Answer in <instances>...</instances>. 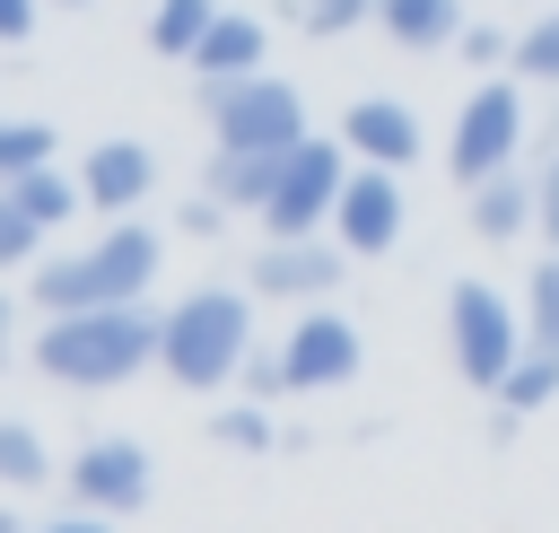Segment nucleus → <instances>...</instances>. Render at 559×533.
<instances>
[{
    "label": "nucleus",
    "instance_id": "nucleus-28",
    "mask_svg": "<svg viewBox=\"0 0 559 533\" xmlns=\"http://www.w3.org/2000/svg\"><path fill=\"white\" fill-rule=\"evenodd\" d=\"M384 0H306L297 17H306V35H349V26H367Z\"/></svg>",
    "mask_w": 559,
    "mask_h": 533
},
{
    "label": "nucleus",
    "instance_id": "nucleus-32",
    "mask_svg": "<svg viewBox=\"0 0 559 533\" xmlns=\"http://www.w3.org/2000/svg\"><path fill=\"white\" fill-rule=\"evenodd\" d=\"M44 533H105L96 516H70V524H44Z\"/></svg>",
    "mask_w": 559,
    "mask_h": 533
},
{
    "label": "nucleus",
    "instance_id": "nucleus-17",
    "mask_svg": "<svg viewBox=\"0 0 559 533\" xmlns=\"http://www.w3.org/2000/svg\"><path fill=\"white\" fill-rule=\"evenodd\" d=\"M376 26H384L402 52H428V44H445V35L463 26V9H454V0H384Z\"/></svg>",
    "mask_w": 559,
    "mask_h": 533
},
{
    "label": "nucleus",
    "instance_id": "nucleus-9",
    "mask_svg": "<svg viewBox=\"0 0 559 533\" xmlns=\"http://www.w3.org/2000/svg\"><path fill=\"white\" fill-rule=\"evenodd\" d=\"M332 227L349 236V253H384V245L402 236V183H393V166H367V175H349V183H341V210H332Z\"/></svg>",
    "mask_w": 559,
    "mask_h": 533
},
{
    "label": "nucleus",
    "instance_id": "nucleus-3",
    "mask_svg": "<svg viewBox=\"0 0 559 533\" xmlns=\"http://www.w3.org/2000/svg\"><path fill=\"white\" fill-rule=\"evenodd\" d=\"M148 280H157V236L148 227H114L87 253L44 262L35 271V306H52V315H70V306H131Z\"/></svg>",
    "mask_w": 559,
    "mask_h": 533
},
{
    "label": "nucleus",
    "instance_id": "nucleus-2",
    "mask_svg": "<svg viewBox=\"0 0 559 533\" xmlns=\"http://www.w3.org/2000/svg\"><path fill=\"white\" fill-rule=\"evenodd\" d=\"M245 350H253V306H245L236 288H192L183 306H166L157 367H166L175 384L210 393V384H227V376L245 367Z\"/></svg>",
    "mask_w": 559,
    "mask_h": 533
},
{
    "label": "nucleus",
    "instance_id": "nucleus-26",
    "mask_svg": "<svg viewBox=\"0 0 559 533\" xmlns=\"http://www.w3.org/2000/svg\"><path fill=\"white\" fill-rule=\"evenodd\" d=\"M210 437H218V446H236V454H262V446H280V437H271V419H262V402H236V411H218V419H210Z\"/></svg>",
    "mask_w": 559,
    "mask_h": 533
},
{
    "label": "nucleus",
    "instance_id": "nucleus-18",
    "mask_svg": "<svg viewBox=\"0 0 559 533\" xmlns=\"http://www.w3.org/2000/svg\"><path fill=\"white\" fill-rule=\"evenodd\" d=\"M498 402L524 419V411H542V402H559V350H542V341H524V358L507 367V384H498Z\"/></svg>",
    "mask_w": 559,
    "mask_h": 533
},
{
    "label": "nucleus",
    "instance_id": "nucleus-5",
    "mask_svg": "<svg viewBox=\"0 0 559 533\" xmlns=\"http://www.w3.org/2000/svg\"><path fill=\"white\" fill-rule=\"evenodd\" d=\"M445 323H454V367H463V384L498 393V384H507V367L524 358L515 306H507L489 280H454V297H445Z\"/></svg>",
    "mask_w": 559,
    "mask_h": 533
},
{
    "label": "nucleus",
    "instance_id": "nucleus-16",
    "mask_svg": "<svg viewBox=\"0 0 559 533\" xmlns=\"http://www.w3.org/2000/svg\"><path fill=\"white\" fill-rule=\"evenodd\" d=\"M524 227H533V183H524L515 166H498L489 183H472V236L507 245V236H524Z\"/></svg>",
    "mask_w": 559,
    "mask_h": 533
},
{
    "label": "nucleus",
    "instance_id": "nucleus-11",
    "mask_svg": "<svg viewBox=\"0 0 559 533\" xmlns=\"http://www.w3.org/2000/svg\"><path fill=\"white\" fill-rule=\"evenodd\" d=\"M332 280H341V253L314 245V236H280V245L253 253V288L262 297H323Z\"/></svg>",
    "mask_w": 559,
    "mask_h": 533
},
{
    "label": "nucleus",
    "instance_id": "nucleus-19",
    "mask_svg": "<svg viewBox=\"0 0 559 533\" xmlns=\"http://www.w3.org/2000/svg\"><path fill=\"white\" fill-rule=\"evenodd\" d=\"M210 17H218L210 0H157V26H148V44H157V52H183V61H192V44L210 35Z\"/></svg>",
    "mask_w": 559,
    "mask_h": 533
},
{
    "label": "nucleus",
    "instance_id": "nucleus-34",
    "mask_svg": "<svg viewBox=\"0 0 559 533\" xmlns=\"http://www.w3.org/2000/svg\"><path fill=\"white\" fill-rule=\"evenodd\" d=\"M0 533H17V516H0Z\"/></svg>",
    "mask_w": 559,
    "mask_h": 533
},
{
    "label": "nucleus",
    "instance_id": "nucleus-8",
    "mask_svg": "<svg viewBox=\"0 0 559 533\" xmlns=\"http://www.w3.org/2000/svg\"><path fill=\"white\" fill-rule=\"evenodd\" d=\"M148 481H157V472H148V454H140L131 437H96V446L70 463V498L96 507V516H131V507L148 498Z\"/></svg>",
    "mask_w": 559,
    "mask_h": 533
},
{
    "label": "nucleus",
    "instance_id": "nucleus-6",
    "mask_svg": "<svg viewBox=\"0 0 559 533\" xmlns=\"http://www.w3.org/2000/svg\"><path fill=\"white\" fill-rule=\"evenodd\" d=\"M341 183H349L341 149H332V140H297V149H288V166H280V192L262 201L271 236H314V227L341 210Z\"/></svg>",
    "mask_w": 559,
    "mask_h": 533
},
{
    "label": "nucleus",
    "instance_id": "nucleus-15",
    "mask_svg": "<svg viewBox=\"0 0 559 533\" xmlns=\"http://www.w3.org/2000/svg\"><path fill=\"white\" fill-rule=\"evenodd\" d=\"M192 70L201 79H245V70H262V17H210V35L192 44Z\"/></svg>",
    "mask_w": 559,
    "mask_h": 533
},
{
    "label": "nucleus",
    "instance_id": "nucleus-23",
    "mask_svg": "<svg viewBox=\"0 0 559 533\" xmlns=\"http://www.w3.org/2000/svg\"><path fill=\"white\" fill-rule=\"evenodd\" d=\"M515 79H542V87H559V9H550V17H533V26L515 35Z\"/></svg>",
    "mask_w": 559,
    "mask_h": 533
},
{
    "label": "nucleus",
    "instance_id": "nucleus-25",
    "mask_svg": "<svg viewBox=\"0 0 559 533\" xmlns=\"http://www.w3.org/2000/svg\"><path fill=\"white\" fill-rule=\"evenodd\" d=\"M236 384H245V402H280V393H297V384H288V350H245Z\"/></svg>",
    "mask_w": 559,
    "mask_h": 533
},
{
    "label": "nucleus",
    "instance_id": "nucleus-10",
    "mask_svg": "<svg viewBox=\"0 0 559 533\" xmlns=\"http://www.w3.org/2000/svg\"><path fill=\"white\" fill-rule=\"evenodd\" d=\"M358 376V332L341 315H306L288 332V384L297 393H323V384H349Z\"/></svg>",
    "mask_w": 559,
    "mask_h": 533
},
{
    "label": "nucleus",
    "instance_id": "nucleus-35",
    "mask_svg": "<svg viewBox=\"0 0 559 533\" xmlns=\"http://www.w3.org/2000/svg\"><path fill=\"white\" fill-rule=\"evenodd\" d=\"M70 9H79V0H70Z\"/></svg>",
    "mask_w": 559,
    "mask_h": 533
},
{
    "label": "nucleus",
    "instance_id": "nucleus-20",
    "mask_svg": "<svg viewBox=\"0 0 559 533\" xmlns=\"http://www.w3.org/2000/svg\"><path fill=\"white\" fill-rule=\"evenodd\" d=\"M44 472H52V454H44V437H35L26 419H0V481H9V489H35Z\"/></svg>",
    "mask_w": 559,
    "mask_h": 533
},
{
    "label": "nucleus",
    "instance_id": "nucleus-22",
    "mask_svg": "<svg viewBox=\"0 0 559 533\" xmlns=\"http://www.w3.org/2000/svg\"><path fill=\"white\" fill-rule=\"evenodd\" d=\"M9 192H17V201H26L35 218H44V227H61V218H70V201H79V192H70V175H61L52 157H44V166H26V175H17Z\"/></svg>",
    "mask_w": 559,
    "mask_h": 533
},
{
    "label": "nucleus",
    "instance_id": "nucleus-12",
    "mask_svg": "<svg viewBox=\"0 0 559 533\" xmlns=\"http://www.w3.org/2000/svg\"><path fill=\"white\" fill-rule=\"evenodd\" d=\"M148 183H157V157H148V140H96V149H87V175H79V192H87L96 210H131Z\"/></svg>",
    "mask_w": 559,
    "mask_h": 533
},
{
    "label": "nucleus",
    "instance_id": "nucleus-29",
    "mask_svg": "<svg viewBox=\"0 0 559 533\" xmlns=\"http://www.w3.org/2000/svg\"><path fill=\"white\" fill-rule=\"evenodd\" d=\"M533 227L559 245V122H550V149H542V175H533Z\"/></svg>",
    "mask_w": 559,
    "mask_h": 533
},
{
    "label": "nucleus",
    "instance_id": "nucleus-24",
    "mask_svg": "<svg viewBox=\"0 0 559 533\" xmlns=\"http://www.w3.org/2000/svg\"><path fill=\"white\" fill-rule=\"evenodd\" d=\"M44 157H52V122H0V183H17Z\"/></svg>",
    "mask_w": 559,
    "mask_h": 533
},
{
    "label": "nucleus",
    "instance_id": "nucleus-31",
    "mask_svg": "<svg viewBox=\"0 0 559 533\" xmlns=\"http://www.w3.org/2000/svg\"><path fill=\"white\" fill-rule=\"evenodd\" d=\"M35 35V0H0V44H26Z\"/></svg>",
    "mask_w": 559,
    "mask_h": 533
},
{
    "label": "nucleus",
    "instance_id": "nucleus-30",
    "mask_svg": "<svg viewBox=\"0 0 559 533\" xmlns=\"http://www.w3.org/2000/svg\"><path fill=\"white\" fill-rule=\"evenodd\" d=\"M463 61H472V70H498V61H515V35H498V26H472V35H463Z\"/></svg>",
    "mask_w": 559,
    "mask_h": 533
},
{
    "label": "nucleus",
    "instance_id": "nucleus-21",
    "mask_svg": "<svg viewBox=\"0 0 559 533\" xmlns=\"http://www.w3.org/2000/svg\"><path fill=\"white\" fill-rule=\"evenodd\" d=\"M524 341L559 350V253L533 262V288H524Z\"/></svg>",
    "mask_w": 559,
    "mask_h": 533
},
{
    "label": "nucleus",
    "instance_id": "nucleus-33",
    "mask_svg": "<svg viewBox=\"0 0 559 533\" xmlns=\"http://www.w3.org/2000/svg\"><path fill=\"white\" fill-rule=\"evenodd\" d=\"M0 350H9V306H0Z\"/></svg>",
    "mask_w": 559,
    "mask_h": 533
},
{
    "label": "nucleus",
    "instance_id": "nucleus-7",
    "mask_svg": "<svg viewBox=\"0 0 559 533\" xmlns=\"http://www.w3.org/2000/svg\"><path fill=\"white\" fill-rule=\"evenodd\" d=\"M515 140H524V96L489 79V87L463 105V122H454V183H463V192L489 183V175L515 157Z\"/></svg>",
    "mask_w": 559,
    "mask_h": 533
},
{
    "label": "nucleus",
    "instance_id": "nucleus-4",
    "mask_svg": "<svg viewBox=\"0 0 559 533\" xmlns=\"http://www.w3.org/2000/svg\"><path fill=\"white\" fill-rule=\"evenodd\" d=\"M201 114L227 149H297L306 140V96L288 79H201Z\"/></svg>",
    "mask_w": 559,
    "mask_h": 533
},
{
    "label": "nucleus",
    "instance_id": "nucleus-1",
    "mask_svg": "<svg viewBox=\"0 0 559 533\" xmlns=\"http://www.w3.org/2000/svg\"><path fill=\"white\" fill-rule=\"evenodd\" d=\"M157 341H166V315H148L140 297L131 306H70V315H52L35 332V367L52 384H87L96 393V384L140 376L157 358Z\"/></svg>",
    "mask_w": 559,
    "mask_h": 533
},
{
    "label": "nucleus",
    "instance_id": "nucleus-13",
    "mask_svg": "<svg viewBox=\"0 0 559 533\" xmlns=\"http://www.w3.org/2000/svg\"><path fill=\"white\" fill-rule=\"evenodd\" d=\"M341 140H349L358 157H376V166H411V157H419V122H411V105H393V96H358L349 122H341Z\"/></svg>",
    "mask_w": 559,
    "mask_h": 533
},
{
    "label": "nucleus",
    "instance_id": "nucleus-27",
    "mask_svg": "<svg viewBox=\"0 0 559 533\" xmlns=\"http://www.w3.org/2000/svg\"><path fill=\"white\" fill-rule=\"evenodd\" d=\"M35 236H44V218L0 183V271H9V262H26V253H35Z\"/></svg>",
    "mask_w": 559,
    "mask_h": 533
},
{
    "label": "nucleus",
    "instance_id": "nucleus-14",
    "mask_svg": "<svg viewBox=\"0 0 559 533\" xmlns=\"http://www.w3.org/2000/svg\"><path fill=\"white\" fill-rule=\"evenodd\" d=\"M280 166H288V149H227V140H218V157H210V192H218L227 210H262V201L280 192Z\"/></svg>",
    "mask_w": 559,
    "mask_h": 533
}]
</instances>
